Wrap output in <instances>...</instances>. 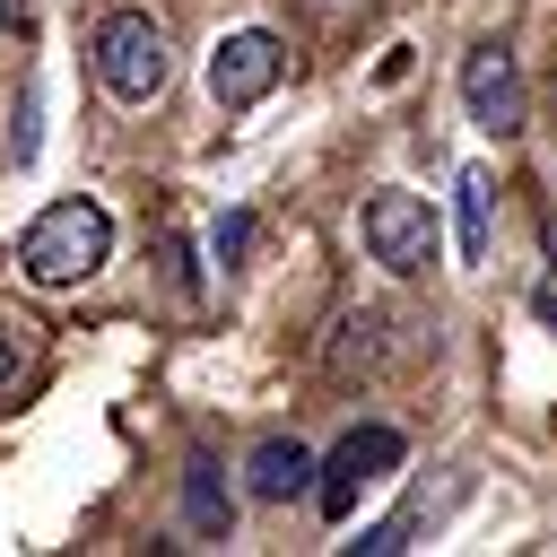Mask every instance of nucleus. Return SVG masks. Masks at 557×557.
<instances>
[{"instance_id": "5", "label": "nucleus", "mask_w": 557, "mask_h": 557, "mask_svg": "<svg viewBox=\"0 0 557 557\" xmlns=\"http://www.w3.org/2000/svg\"><path fill=\"white\" fill-rule=\"evenodd\" d=\"M278 78H287V44H278V35H261V26H244V35H226V44L209 52V104H218V113L261 104Z\"/></svg>"}, {"instance_id": "9", "label": "nucleus", "mask_w": 557, "mask_h": 557, "mask_svg": "<svg viewBox=\"0 0 557 557\" xmlns=\"http://www.w3.org/2000/svg\"><path fill=\"white\" fill-rule=\"evenodd\" d=\"M453 209H461V261H487L496 252V183H487V165H461Z\"/></svg>"}, {"instance_id": "1", "label": "nucleus", "mask_w": 557, "mask_h": 557, "mask_svg": "<svg viewBox=\"0 0 557 557\" xmlns=\"http://www.w3.org/2000/svg\"><path fill=\"white\" fill-rule=\"evenodd\" d=\"M104 252H113V218H104L96 200H52V209H35V226L17 235L26 287H78V278L104 270Z\"/></svg>"}, {"instance_id": "6", "label": "nucleus", "mask_w": 557, "mask_h": 557, "mask_svg": "<svg viewBox=\"0 0 557 557\" xmlns=\"http://www.w3.org/2000/svg\"><path fill=\"white\" fill-rule=\"evenodd\" d=\"M461 104H470V122L496 131V139L522 131V70H513V44L479 35V44L461 52Z\"/></svg>"}, {"instance_id": "10", "label": "nucleus", "mask_w": 557, "mask_h": 557, "mask_svg": "<svg viewBox=\"0 0 557 557\" xmlns=\"http://www.w3.org/2000/svg\"><path fill=\"white\" fill-rule=\"evenodd\" d=\"M418 522H426V505H409V513H392V522H374V531H357L348 548H357V557H392V548H409V531H418Z\"/></svg>"}, {"instance_id": "3", "label": "nucleus", "mask_w": 557, "mask_h": 557, "mask_svg": "<svg viewBox=\"0 0 557 557\" xmlns=\"http://www.w3.org/2000/svg\"><path fill=\"white\" fill-rule=\"evenodd\" d=\"M400 426H348L331 453H322V479H313V505H322V522H348L357 513V496L374 487V479H392L400 470Z\"/></svg>"}, {"instance_id": "7", "label": "nucleus", "mask_w": 557, "mask_h": 557, "mask_svg": "<svg viewBox=\"0 0 557 557\" xmlns=\"http://www.w3.org/2000/svg\"><path fill=\"white\" fill-rule=\"evenodd\" d=\"M313 479H322V461L296 444V435H270V444H252V461H244V487L261 496V505H287V496H313Z\"/></svg>"}, {"instance_id": "13", "label": "nucleus", "mask_w": 557, "mask_h": 557, "mask_svg": "<svg viewBox=\"0 0 557 557\" xmlns=\"http://www.w3.org/2000/svg\"><path fill=\"white\" fill-rule=\"evenodd\" d=\"M0 17H9V26H26V0H0Z\"/></svg>"}, {"instance_id": "11", "label": "nucleus", "mask_w": 557, "mask_h": 557, "mask_svg": "<svg viewBox=\"0 0 557 557\" xmlns=\"http://www.w3.org/2000/svg\"><path fill=\"white\" fill-rule=\"evenodd\" d=\"M209 252H218V270H235V261L252 252V218H244V209H226V218H218V235H209Z\"/></svg>"}, {"instance_id": "4", "label": "nucleus", "mask_w": 557, "mask_h": 557, "mask_svg": "<svg viewBox=\"0 0 557 557\" xmlns=\"http://www.w3.org/2000/svg\"><path fill=\"white\" fill-rule=\"evenodd\" d=\"M366 252L392 270V278H426L435 252H444V226L418 191H374L366 200Z\"/></svg>"}, {"instance_id": "12", "label": "nucleus", "mask_w": 557, "mask_h": 557, "mask_svg": "<svg viewBox=\"0 0 557 557\" xmlns=\"http://www.w3.org/2000/svg\"><path fill=\"white\" fill-rule=\"evenodd\" d=\"M17 366H26V348H17L9 331H0V400H9V383H17Z\"/></svg>"}, {"instance_id": "2", "label": "nucleus", "mask_w": 557, "mask_h": 557, "mask_svg": "<svg viewBox=\"0 0 557 557\" xmlns=\"http://www.w3.org/2000/svg\"><path fill=\"white\" fill-rule=\"evenodd\" d=\"M96 78H104V96H122V104L165 96V78H174L165 26H157L148 9H113V17L96 26Z\"/></svg>"}, {"instance_id": "8", "label": "nucleus", "mask_w": 557, "mask_h": 557, "mask_svg": "<svg viewBox=\"0 0 557 557\" xmlns=\"http://www.w3.org/2000/svg\"><path fill=\"white\" fill-rule=\"evenodd\" d=\"M226 513H235V505H226L218 461L191 453V461H183V531H191V540H226Z\"/></svg>"}]
</instances>
